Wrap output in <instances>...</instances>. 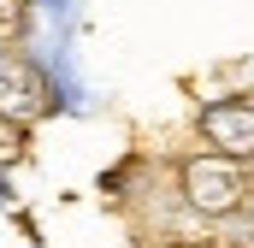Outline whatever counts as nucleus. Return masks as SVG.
<instances>
[{
  "instance_id": "obj_6",
  "label": "nucleus",
  "mask_w": 254,
  "mask_h": 248,
  "mask_svg": "<svg viewBox=\"0 0 254 248\" xmlns=\"http://www.w3.org/2000/svg\"><path fill=\"white\" fill-rule=\"evenodd\" d=\"M0 207H12V178L0 172Z\"/></svg>"
},
{
  "instance_id": "obj_4",
  "label": "nucleus",
  "mask_w": 254,
  "mask_h": 248,
  "mask_svg": "<svg viewBox=\"0 0 254 248\" xmlns=\"http://www.w3.org/2000/svg\"><path fill=\"white\" fill-rule=\"evenodd\" d=\"M24 142H30V124L0 113V172H12V166L24 160Z\"/></svg>"
},
{
  "instance_id": "obj_5",
  "label": "nucleus",
  "mask_w": 254,
  "mask_h": 248,
  "mask_svg": "<svg viewBox=\"0 0 254 248\" xmlns=\"http://www.w3.org/2000/svg\"><path fill=\"white\" fill-rule=\"evenodd\" d=\"M160 248H219V237H195V243H160Z\"/></svg>"
},
{
  "instance_id": "obj_2",
  "label": "nucleus",
  "mask_w": 254,
  "mask_h": 248,
  "mask_svg": "<svg viewBox=\"0 0 254 248\" xmlns=\"http://www.w3.org/2000/svg\"><path fill=\"white\" fill-rule=\"evenodd\" d=\"M195 136H201V148L231 154V160L249 166V160H254V95H219V101H201Z\"/></svg>"
},
{
  "instance_id": "obj_1",
  "label": "nucleus",
  "mask_w": 254,
  "mask_h": 248,
  "mask_svg": "<svg viewBox=\"0 0 254 248\" xmlns=\"http://www.w3.org/2000/svg\"><path fill=\"white\" fill-rule=\"evenodd\" d=\"M172 178H178V201L190 207L201 225H225L243 207H254L249 201V166L231 160V154L190 148L184 160H172Z\"/></svg>"
},
{
  "instance_id": "obj_3",
  "label": "nucleus",
  "mask_w": 254,
  "mask_h": 248,
  "mask_svg": "<svg viewBox=\"0 0 254 248\" xmlns=\"http://www.w3.org/2000/svg\"><path fill=\"white\" fill-rule=\"evenodd\" d=\"M36 107H48V83L42 71L18 54H0V113L6 119H30Z\"/></svg>"
},
{
  "instance_id": "obj_7",
  "label": "nucleus",
  "mask_w": 254,
  "mask_h": 248,
  "mask_svg": "<svg viewBox=\"0 0 254 248\" xmlns=\"http://www.w3.org/2000/svg\"><path fill=\"white\" fill-rule=\"evenodd\" d=\"M249 201H254V160H249Z\"/></svg>"
}]
</instances>
